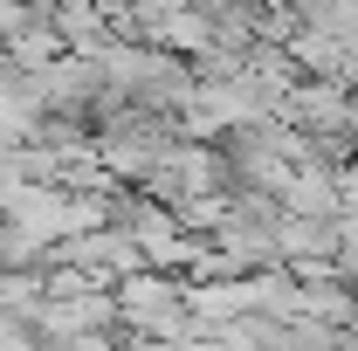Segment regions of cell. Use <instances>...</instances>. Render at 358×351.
I'll use <instances>...</instances> for the list:
<instances>
[{
	"instance_id": "obj_1",
	"label": "cell",
	"mask_w": 358,
	"mask_h": 351,
	"mask_svg": "<svg viewBox=\"0 0 358 351\" xmlns=\"http://www.w3.org/2000/svg\"><path fill=\"white\" fill-rule=\"evenodd\" d=\"M35 21H42V14H35L28 0H0V42H14V35H21V28H35Z\"/></svg>"
}]
</instances>
